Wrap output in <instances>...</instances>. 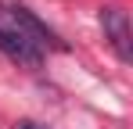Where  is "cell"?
<instances>
[{
	"label": "cell",
	"instance_id": "7a4b0ae2",
	"mask_svg": "<svg viewBox=\"0 0 133 129\" xmlns=\"http://www.w3.org/2000/svg\"><path fill=\"white\" fill-rule=\"evenodd\" d=\"M101 29H104V40L115 50V58L122 64L133 61V29H130V15L122 7H104L101 11Z\"/></svg>",
	"mask_w": 133,
	"mask_h": 129
},
{
	"label": "cell",
	"instance_id": "277c9868",
	"mask_svg": "<svg viewBox=\"0 0 133 129\" xmlns=\"http://www.w3.org/2000/svg\"><path fill=\"white\" fill-rule=\"evenodd\" d=\"M15 129H47V126H40V122H32V118H22Z\"/></svg>",
	"mask_w": 133,
	"mask_h": 129
},
{
	"label": "cell",
	"instance_id": "5b68a950",
	"mask_svg": "<svg viewBox=\"0 0 133 129\" xmlns=\"http://www.w3.org/2000/svg\"><path fill=\"white\" fill-rule=\"evenodd\" d=\"M0 11H4V4H0Z\"/></svg>",
	"mask_w": 133,
	"mask_h": 129
},
{
	"label": "cell",
	"instance_id": "6da1fadb",
	"mask_svg": "<svg viewBox=\"0 0 133 129\" xmlns=\"http://www.w3.org/2000/svg\"><path fill=\"white\" fill-rule=\"evenodd\" d=\"M7 15H11V22L18 25L15 32H22L25 40L36 43L40 50H43V47H50V50H68V43L61 40V36H58V32H54V29H50L40 15H32L25 4H11V7H7Z\"/></svg>",
	"mask_w": 133,
	"mask_h": 129
},
{
	"label": "cell",
	"instance_id": "3957f363",
	"mask_svg": "<svg viewBox=\"0 0 133 129\" xmlns=\"http://www.w3.org/2000/svg\"><path fill=\"white\" fill-rule=\"evenodd\" d=\"M0 54L11 58L15 64H25V68H40V64H43V50H40L36 43H29L22 32L4 29V25H0Z\"/></svg>",
	"mask_w": 133,
	"mask_h": 129
}]
</instances>
